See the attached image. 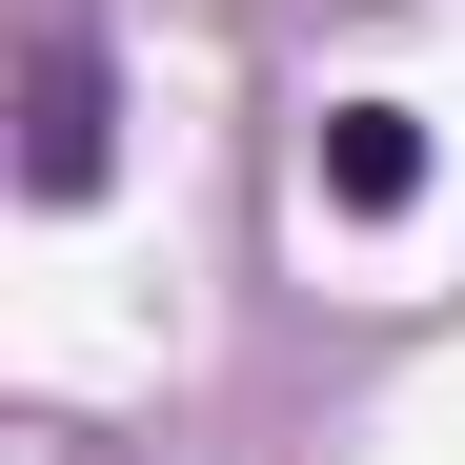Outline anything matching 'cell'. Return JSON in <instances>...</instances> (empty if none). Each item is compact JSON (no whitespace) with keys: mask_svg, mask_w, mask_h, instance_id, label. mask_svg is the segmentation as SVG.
Masks as SVG:
<instances>
[{"mask_svg":"<svg viewBox=\"0 0 465 465\" xmlns=\"http://www.w3.org/2000/svg\"><path fill=\"white\" fill-rule=\"evenodd\" d=\"M21 183H41V203L102 183V41H41V82H21Z\"/></svg>","mask_w":465,"mask_h":465,"instance_id":"cell-1","label":"cell"},{"mask_svg":"<svg viewBox=\"0 0 465 465\" xmlns=\"http://www.w3.org/2000/svg\"><path fill=\"white\" fill-rule=\"evenodd\" d=\"M324 203H344V223H405V203H425V122H405V102H324Z\"/></svg>","mask_w":465,"mask_h":465,"instance_id":"cell-2","label":"cell"}]
</instances>
